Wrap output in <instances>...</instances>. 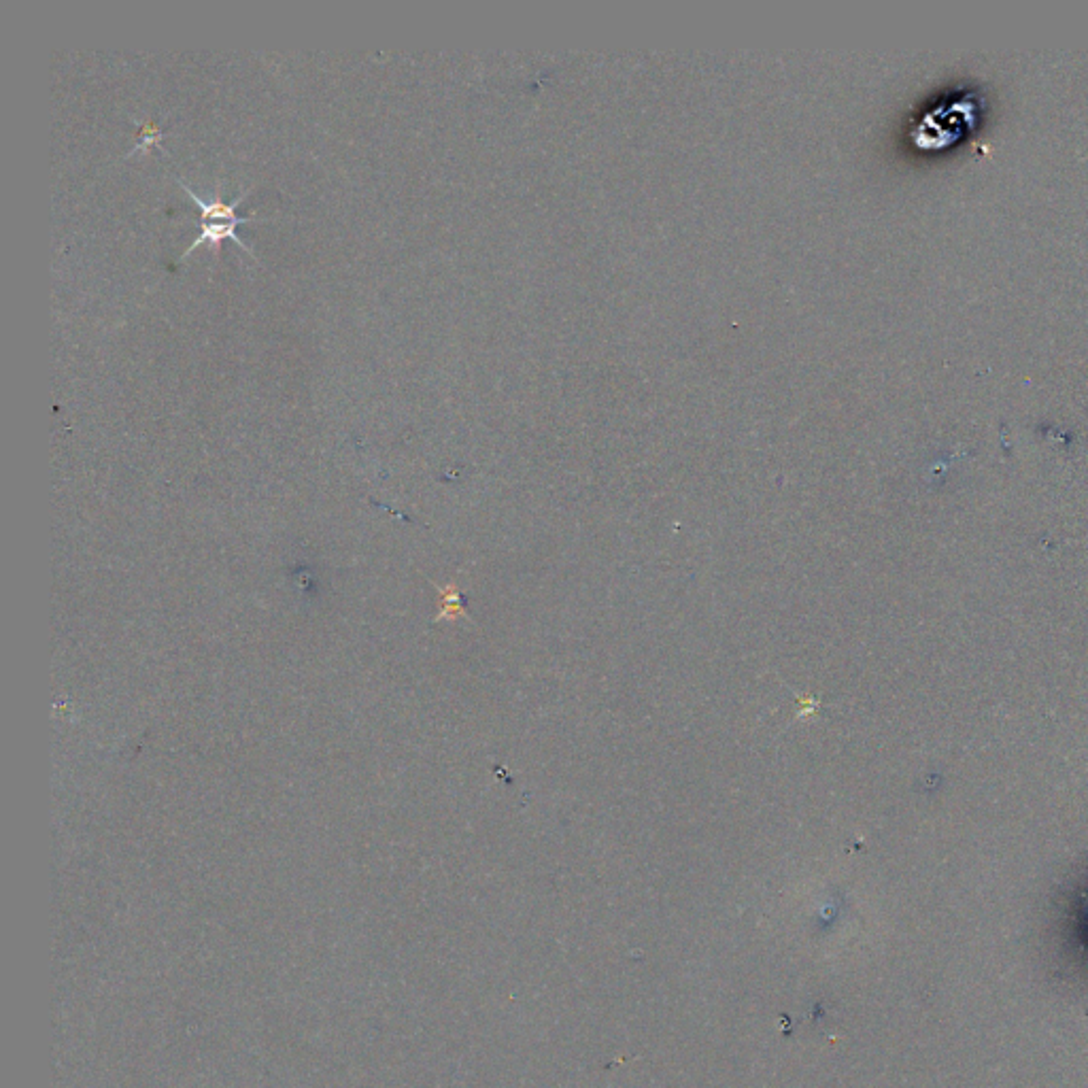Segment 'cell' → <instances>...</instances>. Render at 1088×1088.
Returning <instances> with one entry per match:
<instances>
[{
  "mask_svg": "<svg viewBox=\"0 0 1088 1088\" xmlns=\"http://www.w3.org/2000/svg\"><path fill=\"white\" fill-rule=\"evenodd\" d=\"M253 219H255V221H260L258 217H251V215H247L245 219H238V221H198L200 234L194 238L192 245H187V249L183 251V255H181L179 260H185L187 255H190V253H192L198 245H202V243H207V245H211V247L217 249V247L221 245V241H224V238H230V241H234L238 247H243V249L251 255V258H255L253 249L247 247V245L241 241V236H238V232H236L238 226H241V224H249V221H253Z\"/></svg>",
  "mask_w": 1088,
  "mask_h": 1088,
  "instance_id": "1",
  "label": "cell"
},
{
  "mask_svg": "<svg viewBox=\"0 0 1088 1088\" xmlns=\"http://www.w3.org/2000/svg\"><path fill=\"white\" fill-rule=\"evenodd\" d=\"M177 181H179V185L183 187V192H185V194H190V196L194 198V202L198 204V209H200V219H198V221H213V219H221V221H238V219H245V217H247V215H245V217H243V215H236V207H238V204H241V202L245 200V196L249 194V187H247V190H245L243 194H238L232 202H224V200H221L219 194H215L211 200L200 198V196L192 190V187L187 185L183 179L177 177Z\"/></svg>",
  "mask_w": 1088,
  "mask_h": 1088,
  "instance_id": "2",
  "label": "cell"
},
{
  "mask_svg": "<svg viewBox=\"0 0 1088 1088\" xmlns=\"http://www.w3.org/2000/svg\"><path fill=\"white\" fill-rule=\"evenodd\" d=\"M160 141H162V128L156 122H147V124L141 126V132H139V136H136V145L130 149L128 156H132V153H136V151H145L149 147H158L162 153H166V149H162Z\"/></svg>",
  "mask_w": 1088,
  "mask_h": 1088,
  "instance_id": "3",
  "label": "cell"
}]
</instances>
